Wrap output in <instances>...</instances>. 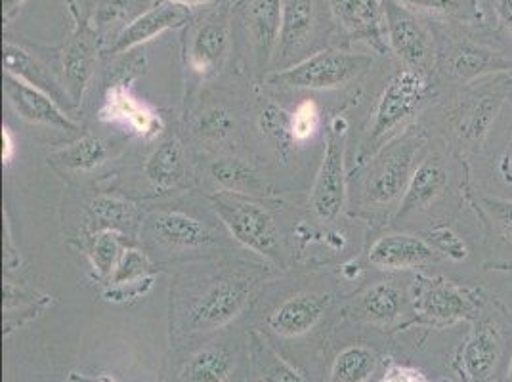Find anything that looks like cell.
<instances>
[{
    "mask_svg": "<svg viewBox=\"0 0 512 382\" xmlns=\"http://www.w3.org/2000/svg\"><path fill=\"white\" fill-rule=\"evenodd\" d=\"M88 213L96 222V230H119L125 235H132L136 230L140 232V224L144 214H140L138 207L121 197L115 195H96L88 203Z\"/></svg>",
    "mask_w": 512,
    "mask_h": 382,
    "instance_id": "d590c367",
    "label": "cell"
},
{
    "mask_svg": "<svg viewBox=\"0 0 512 382\" xmlns=\"http://www.w3.org/2000/svg\"><path fill=\"white\" fill-rule=\"evenodd\" d=\"M169 2L186 6V8H192L193 12L195 10H207V8H213V6L232 4V0H169Z\"/></svg>",
    "mask_w": 512,
    "mask_h": 382,
    "instance_id": "7dc6e473",
    "label": "cell"
},
{
    "mask_svg": "<svg viewBox=\"0 0 512 382\" xmlns=\"http://www.w3.org/2000/svg\"><path fill=\"white\" fill-rule=\"evenodd\" d=\"M127 235L119 230H96L88 237L86 256L90 262V268L98 281L106 283L113 276L119 260L127 251Z\"/></svg>",
    "mask_w": 512,
    "mask_h": 382,
    "instance_id": "8d00e7d4",
    "label": "cell"
},
{
    "mask_svg": "<svg viewBox=\"0 0 512 382\" xmlns=\"http://www.w3.org/2000/svg\"><path fill=\"white\" fill-rule=\"evenodd\" d=\"M247 382H306L299 369L279 356L258 331L247 333Z\"/></svg>",
    "mask_w": 512,
    "mask_h": 382,
    "instance_id": "1f68e13d",
    "label": "cell"
},
{
    "mask_svg": "<svg viewBox=\"0 0 512 382\" xmlns=\"http://www.w3.org/2000/svg\"><path fill=\"white\" fill-rule=\"evenodd\" d=\"M455 220H440L428 226L425 239L430 247L440 255V258L461 264L467 262L470 256V245L467 237L459 234V230L453 226Z\"/></svg>",
    "mask_w": 512,
    "mask_h": 382,
    "instance_id": "ab89813d",
    "label": "cell"
},
{
    "mask_svg": "<svg viewBox=\"0 0 512 382\" xmlns=\"http://www.w3.org/2000/svg\"><path fill=\"white\" fill-rule=\"evenodd\" d=\"M509 102H511V104H512V86H511V100H509Z\"/></svg>",
    "mask_w": 512,
    "mask_h": 382,
    "instance_id": "f5cc1de1",
    "label": "cell"
},
{
    "mask_svg": "<svg viewBox=\"0 0 512 382\" xmlns=\"http://www.w3.org/2000/svg\"><path fill=\"white\" fill-rule=\"evenodd\" d=\"M155 0H65L73 20L88 23L104 44V54L130 23L140 18Z\"/></svg>",
    "mask_w": 512,
    "mask_h": 382,
    "instance_id": "cb8c5ba5",
    "label": "cell"
},
{
    "mask_svg": "<svg viewBox=\"0 0 512 382\" xmlns=\"http://www.w3.org/2000/svg\"><path fill=\"white\" fill-rule=\"evenodd\" d=\"M14 155H16V138L10 128L2 127V161H4V165H10Z\"/></svg>",
    "mask_w": 512,
    "mask_h": 382,
    "instance_id": "bcb514c9",
    "label": "cell"
},
{
    "mask_svg": "<svg viewBox=\"0 0 512 382\" xmlns=\"http://www.w3.org/2000/svg\"><path fill=\"white\" fill-rule=\"evenodd\" d=\"M367 262L386 274L423 272L442 258L430 247L425 235L384 234L367 249Z\"/></svg>",
    "mask_w": 512,
    "mask_h": 382,
    "instance_id": "d4e9b609",
    "label": "cell"
},
{
    "mask_svg": "<svg viewBox=\"0 0 512 382\" xmlns=\"http://www.w3.org/2000/svg\"><path fill=\"white\" fill-rule=\"evenodd\" d=\"M427 22L495 23L490 0H398Z\"/></svg>",
    "mask_w": 512,
    "mask_h": 382,
    "instance_id": "836d02e7",
    "label": "cell"
},
{
    "mask_svg": "<svg viewBox=\"0 0 512 382\" xmlns=\"http://www.w3.org/2000/svg\"><path fill=\"white\" fill-rule=\"evenodd\" d=\"M117 155V146L94 134H86L65 148L54 151L48 163L67 174H88L102 169Z\"/></svg>",
    "mask_w": 512,
    "mask_h": 382,
    "instance_id": "4dcf8cb0",
    "label": "cell"
},
{
    "mask_svg": "<svg viewBox=\"0 0 512 382\" xmlns=\"http://www.w3.org/2000/svg\"><path fill=\"white\" fill-rule=\"evenodd\" d=\"M512 350V318L499 298L470 323L467 337L451 354L449 367L459 382H501Z\"/></svg>",
    "mask_w": 512,
    "mask_h": 382,
    "instance_id": "9c48e42d",
    "label": "cell"
},
{
    "mask_svg": "<svg viewBox=\"0 0 512 382\" xmlns=\"http://www.w3.org/2000/svg\"><path fill=\"white\" fill-rule=\"evenodd\" d=\"M432 136L421 123L388 142L363 165L352 170L356 176V203L369 222L394 220L407 184L430 148Z\"/></svg>",
    "mask_w": 512,
    "mask_h": 382,
    "instance_id": "277c9868",
    "label": "cell"
},
{
    "mask_svg": "<svg viewBox=\"0 0 512 382\" xmlns=\"http://www.w3.org/2000/svg\"><path fill=\"white\" fill-rule=\"evenodd\" d=\"M436 41L434 81L440 92L512 73V44L497 23L430 22Z\"/></svg>",
    "mask_w": 512,
    "mask_h": 382,
    "instance_id": "3957f363",
    "label": "cell"
},
{
    "mask_svg": "<svg viewBox=\"0 0 512 382\" xmlns=\"http://www.w3.org/2000/svg\"><path fill=\"white\" fill-rule=\"evenodd\" d=\"M348 119L335 115L329 121L320 169L310 190V209L321 222H335L346 205L348 169H346V138Z\"/></svg>",
    "mask_w": 512,
    "mask_h": 382,
    "instance_id": "e0dca14e",
    "label": "cell"
},
{
    "mask_svg": "<svg viewBox=\"0 0 512 382\" xmlns=\"http://www.w3.org/2000/svg\"><path fill=\"white\" fill-rule=\"evenodd\" d=\"M386 363L384 352L367 342L346 344L331 361L329 382H371Z\"/></svg>",
    "mask_w": 512,
    "mask_h": 382,
    "instance_id": "d6a6232c",
    "label": "cell"
},
{
    "mask_svg": "<svg viewBox=\"0 0 512 382\" xmlns=\"http://www.w3.org/2000/svg\"><path fill=\"white\" fill-rule=\"evenodd\" d=\"M495 172H497L499 182H501L507 190L512 191V136L511 140L507 142L505 149H503L501 157H499L497 163H495ZM509 199H512V197H509Z\"/></svg>",
    "mask_w": 512,
    "mask_h": 382,
    "instance_id": "ee69618b",
    "label": "cell"
},
{
    "mask_svg": "<svg viewBox=\"0 0 512 382\" xmlns=\"http://www.w3.org/2000/svg\"><path fill=\"white\" fill-rule=\"evenodd\" d=\"M342 276L348 281H358L363 274V266L360 262H348L341 268Z\"/></svg>",
    "mask_w": 512,
    "mask_h": 382,
    "instance_id": "681fc988",
    "label": "cell"
},
{
    "mask_svg": "<svg viewBox=\"0 0 512 382\" xmlns=\"http://www.w3.org/2000/svg\"><path fill=\"white\" fill-rule=\"evenodd\" d=\"M138 235L155 262L207 260L226 249L224 232L213 220L182 207L151 209L144 214Z\"/></svg>",
    "mask_w": 512,
    "mask_h": 382,
    "instance_id": "8992f818",
    "label": "cell"
},
{
    "mask_svg": "<svg viewBox=\"0 0 512 382\" xmlns=\"http://www.w3.org/2000/svg\"><path fill=\"white\" fill-rule=\"evenodd\" d=\"M232 6H213L195 14L182 29V60L186 71L197 81H207L222 73L234 52Z\"/></svg>",
    "mask_w": 512,
    "mask_h": 382,
    "instance_id": "7c38bea8",
    "label": "cell"
},
{
    "mask_svg": "<svg viewBox=\"0 0 512 382\" xmlns=\"http://www.w3.org/2000/svg\"><path fill=\"white\" fill-rule=\"evenodd\" d=\"M256 128L262 134L268 148L276 153L279 161L285 163L295 146L291 136V113H287L276 102L268 100L256 113Z\"/></svg>",
    "mask_w": 512,
    "mask_h": 382,
    "instance_id": "74e56055",
    "label": "cell"
},
{
    "mask_svg": "<svg viewBox=\"0 0 512 382\" xmlns=\"http://www.w3.org/2000/svg\"><path fill=\"white\" fill-rule=\"evenodd\" d=\"M247 340L209 339L176 344L161 382H247Z\"/></svg>",
    "mask_w": 512,
    "mask_h": 382,
    "instance_id": "8fae6325",
    "label": "cell"
},
{
    "mask_svg": "<svg viewBox=\"0 0 512 382\" xmlns=\"http://www.w3.org/2000/svg\"><path fill=\"white\" fill-rule=\"evenodd\" d=\"M467 203L482 228L484 270L512 272V199L470 186Z\"/></svg>",
    "mask_w": 512,
    "mask_h": 382,
    "instance_id": "ffe728a7",
    "label": "cell"
},
{
    "mask_svg": "<svg viewBox=\"0 0 512 382\" xmlns=\"http://www.w3.org/2000/svg\"><path fill=\"white\" fill-rule=\"evenodd\" d=\"M266 272L241 260L186 266L171 285V339L186 342L226 329L249 308Z\"/></svg>",
    "mask_w": 512,
    "mask_h": 382,
    "instance_id": "6da1fadb",
    "label": "cell"
},
{
    "mask_svg": "<svg viewBox=\"0 0 512 382\" xmlns=\"http://www.w3.org/2000/svg\"><path fill=\"white\" fill-rule=\"evenodd\" d=\"M209 207L226 234L243 249L285 268V241L276 216L255 197L214 191Z\"/></svg>",
    "mask_w": 512,
    "mask_h": 382,
    "instance_id": "30bf717a",
    "label": "cell"
},
{
    "mask_svg": "<svg viewBox=\"0 0 512 382\" xmlns=\"http://www.w3.org/2000/svg\"><path fill=\"white\" fill-rule=\"evenodd\" d=\"M4 73L18 77L44 94H48L67 113L77 106L71 100L64 83L60 48H44L29 43L23 37H4Z\"/></svg>",
    "mask_w": 512,
    "mask_h": 382,
    "instance_id": "2e32d148",
    "label": "cell"
},
{
    "mask_svg": "<svg viewBox=\"0 0 512 382\" xmlns=\"http://www.w3.org/2000/svg\"><path fill=\"white\" fill-rule=\"evenodd\" d=\"M346 316L371 329L396 335L413 327L407 285L396 277H383L360 289L350 298Z\"/></svg>",
    "mask_w": 512,
    "mask_h": 382,
    "instance_id": "d6986e66",
    "label": "cell"
},
{
    "mask_svg": "<svg viewBox=\"0 0 512 382\" xmlns=\"http://www.w3.org/2000/svg\"><path fill=\"white\" fill-rule=\"evenodd\" d=\"M209 176L218 191L247 195L255 199L274 197L276 191L255 165L239 155H220L209 165Z\"/></svg>",
    "mask_w": 512,
    "mask_h": 382,
    "instance_id": "f546056e",
    "label": "cell"
},
{
    "mask_svg": "<svg viewBox=\"0 0 512 382\" xmlns=\"http://www.w3.org/2000/svg\"><path fill=\"white\" fill-rule=\"evenodd\" d=\"M283 0H237L232 6L234 43L256 77L274 65L281 29Z\"/></svg>",
    "mask_w": 512,
    "mask_h": 382,
    "instance_id": "9a60e30c",
    "label": "cell"
},
{
    "mask_svg": "<svg viewBox=\"0 0 512 382\" xmlns=\"http://www.w3.org/2000/svg\"><path fill=\"white\" fill-rule=\"evenodd\" d=\"M335 39V27L327 0H283L278 50L274 71L287 69L329 48Z\"/></svg>",
    "mask_w": 512,
    "mask_h": 382,
    "instance_id": "5bb4252c",
    "label": "cell"
},
{
    "mask_svg": "<svg viewBox=\"0 0 512 382\" xmlns=\"http://www.w3.org/2000/svg\"><path fill=\"white\" fill-rule=\"evenodd\" d=\"M384 29L388 50L398 65L434 75L436 41L430 22L398 0H384Z\"/></svg>",
    "mask_w": 512,
    "mask_h": 382,
    "instance_id": "ac0fdd59",
    "label": "cell"
},
{
    "mask_svg": "<svg viewBox=\"0 0 512 382\" xmlns=\"http://www.w3.org/2000/svg\"><path fill=\"white\" fill-rule=\"evenodd\" d=\"M501 382H512V350L511 356H509V363H507V369H505V375H503Z\"/></svg>",
    "mask_w": 512,
    "mask_h": 382,
    "instance_id": "816d5d0a",
    "label": "cell"
},
{
    "mask_svg": "<svg viewBox=\"0 0 512 382\" xmlns=\"http://www.w3.org/2000/svg\"><path fill=\"white\" fill-rule=\"evenodd\" d=\"M321 128V109L314 100H302L291 113V136L295 146H306Z\"/></svg>",
    "mask_w": 512,
    "mask_h": 382,
    "instance_id": "60d3db41",
    "label": "cell"
},
{
    "mask_svg": "<svg viewBox=\"0 0 512 382\" xmlns=\"http://www.w3.org/2000/svg\"><path fill=\"white\" fill-rule=\"evenodd\" d=\"M440 90L434 75L398 65L375 100L362 142L354 153V169L363 165L388 142L421 123V117L436 102Z\"/></svg>",
    "mask_w": 512,
    "mask_h": 382,
    "instance_id": "5b68a950",
    "label": "cell"
},
{
    "mask_svg": "<svg viewBox=\"0 0 512 382\" xmlns=\"http://www.w3.org/2000/svg\"><path fill=\"white\" fill-rule=\"evenodd\" d=\"M62 52V69H64V83L71 100L75 106L83 102L86 88L94 75V67L98 62L100 52H104V44L100 41L98 33L83 22L73 20V29L67 35Z\"/></svg>",
    "mask_w": 512,
    "mask_h": 382,
    "instance_id": "484cf974",
    "label": "cell"
},
{
    "mask_svg": "<svg viewBox=\"0 0 512 382\" xmlns=\"http://www.w3.org/2000/svg\"><path fill=\"white\" fill-rule=\"evenodd\" d=\"M4 266L6 270H16L20 266V253L12 247V235H10V224L6 220V237H4Z\"/></svg>",
    "mask_w": 512,
    "mask_h": 382,
    "instance_id": "f6af8a7d",
    "label": "cell"
},
{
    "mask_svg": "<svg viewBox=\"0 0 512 382\" xmlns=\"http://www.w3.org/2000/svg\"><path fill=\"white\" fill-rule=\"evenodd\" d=\"M27 0H2V20L4 25H10L14 22V18L18 16V12L22 10L23 4Z\"/></svg>",
    "mask_w": 512,
    "mask_h": 382,
    "instance_id": "c3c4849f",
    "label": "cell"
},
{
    "mask_svg": "<svg viewBox=\"0 0 512 382\" xmlns=\"http://www.w3.org/2000/svg\"><path fill=\"white\" fill-rule=\"evenodd\" d=\"M106 85L104 100L98 109V119L102 123L125 128L146 142H153L163 136V117L138 96H134L130 81L109 79Z\"/></svg>",
    "mask_w": 512,
    "mask_h": 382,
    "instance_id": "7402d4cb",
    "label": "cell"
},
{
    "mask_svg": "<svg viewBox=\"0 0 512 382\" xmlns=\"http://www.w3.org/2000/svg\"><path fill=\"white\" fill-rule=\"evenodd\" d=\"M511 86L512 73H501L440 92L421 125L470 163L488 144L503 107L511 100Z\"/></svg>",
    "mask_w": 512,
    "mask_h": 382,
    "instance_id": "7a4b0ae2",
    "label": "cell"
},
{
    "mask_svg": "<svg viewBox=\"0 0 512 382\" xmlns=\"http://www.w3.org/2000/svg\"><path fill=\"white\" fill-rule=\"evenodd\" d=\"M144 176L153 190L167 193L188 184L190 163L178 136L163 138L144 163Z\"/></svg>",
    "mask_w": 512,
    "mask_h": 382,
    "instance_id": "f1b7e54d",
    "label": "cell"
},
{
    "mask_svg": "<svg viewBox=\"0 0 512 382\" xmlns=\"http://www.w3.org/2000/svg\"><path fill=\"white\" fill-rule=\"evenodd\" d=\"M67 382H119L111 375H96V377H88V375H79V373H71Z\"/></svg>",
    "mask_w": 512,
    "mask_h": 382,
    "instance_id": "f907efd6",
    "label": "cell"
},
{
    "mask_svg": "<svg viewBox=\"0 0 512 382\" xmlns=\"http://www.w3.org/2000/svg\"><path fill=\"white\" fill-rule=\"evenodd\" d=\"M407 295L413 314V327L444 331L457 323L480 318L491 300L482 285L461 283L444 276L415 272L407 281Z\"/></svg>",
    "mask_w": 512,
    "mask_h": 382,
    "instance_id": "ba28073f",
    "label": "cell"
},
{
    "mask_svg": "<svg viewBox=\"0 0 512 382\" xmlns=\"http://www.w3.org/2000/svg\"><path fill=\"white\" fill-rule=\"evenodd\" d=\"M470 186V163L459 159L440 138L432 136L430 148L413 172L392 222L400 224L413 216L432 213L446 201L469 209Z\"/></svg>",
    "mask_w": 512,
    "mask_h": 382,
    "instance_id": "52a82bcc",
    "label": "cell"
},
{
    "mask_svg": "<svg viewBox=\"0 0 512 382\" xmlns=\"http://www.w3.org/2000/svg\"><path fill=\"white\" fill-rule=\"evenodd\" d=\"M375 382H453L449 379H432L423 369L406 361L388 358Z\"/></svg>",
    "mask_w": 512,
    "mask_h": 382,
    "instance_id": "b9f144b4",
    "label": "cell"
},
{
    "mask_svg": "<svg viewBox=\"0 0 512 382\" xmlns=\"http://www.w3.org/2000/svg\"><path fill=\"white\" fill-rule=\"evenodd\" d=\"M4 96L18 117L39 127L54 128L60 132H79L81 125L69 117L64 107L56 104L48 94L4 73Z\"/></svg>",
    "mask_w": 512,
    "mask_h": 382,
    "instance_id": "4316f807",
    "label": "cell"
},
{
    "mask_svg": "<svg viewBox=\"0 0 512 382\" xmlns=\"http://www.w3.org/2000/svg\"><path fill=\"white\" fill-rule=\"evenodd\" d=\"M490 6L497 27L512 44V0H490Z\"/></svg>",
    "mask_w": 512,
    "mask_h": 382,
    "instance_id": "7bdbcfd3",
    "label": "cell"
},
{
    "mask_svg": "<svg viewBox=\"0 0 512 382\" xmlns=\"http://www.w3.org/2000/svg\"><path fill=\"white\" fill-rule=\"evenodd\" d=\"M375 56L352 48L329 46L299 64L266 75L268 85L300 90H341L360 83L373 69Z\"/></svg>",
    "mask_w": 512,
    "mask_h": 382,
    "instance_id": "4fadbf2b",
    "label": "cell"
},
{
    "mask_svg": "<svg viewBox=\"0 0 512 382\" xmlns=\"http://www.w3.org/2000/svg\"><path fill=\"white\" fill-rule=\"evenodd\" d=\"M195 12L192 8L174 4L169 0H155L150 8L128 25L127 29L119 35L115 44L107 50V56H121L130 50L142 48L155 37L171 29H184L192 22Z\"/></svg>",
    "mask_w": 512,
    "mask_h": 382,
    "instance_id": "83f0119b",
    "label": "cell"
},
{
    "mask_svg": "<svg viewBox=\"0 0 512 382\" xmlns=\"http://www.w3.org/2000/svg\"><path fill=\"white\" fill-rule=\"evenodd\" d=\"M159 274L157 262L151 258L146 249L130 247L121 256L113 276L106 281L107 287H128V285H142L155 281Z\"/></svg>",
    "mask_w": 512,
    "mask_h": 382,
    "instance_id": "f35d334b",
    "label": "cell"
},
{
    "mask_svg": "<svg viewBox=\"0 0 512 382\" xmlns=\"http://www.w3.org/2000/svg\"><path fill=\"white\" fill-rule=\"evenodd\" d=\"M335 297L327 291H297L283 298L266 316V327L279 339H300L318 329L331 312Z\"/></svg>",
    "mask_w": 512,
    "mask_h": 382,
    "instance_id": "603a6c76",
    "label": "cell"
},
{
    "mask_svg": "<svg viewBox=\"0 0 512 382\" xmlns=\"http://www.w3.org/2000/svg\"><path fill=\"white\" fill-rule=\"evenodd\" d=\"M193 138L207 148H226L234 142L239 130L234 109L224 102H211L199 107L192 115Z\"/></svg>",
    "mask_w": 512,
    "mask_h": 382,
    "instance_id": "e575fe53",
    "label": "cell"
},
{
    "mask_svg": "<svg viewBox=\"0 0 512 382\" xmlns=\"http://www.w3.org/2000/svg\"><path fill=\"white\" fill-rule=\"evenodd\" d=\"M337 46H369L375 54H390L384 29V0H327Z\"/></svg>",
    "mask_w": 512,
    "mask_h": 382,
    "instance_id": "44dd1931",
    "label": "cell"
}]
</instances>
